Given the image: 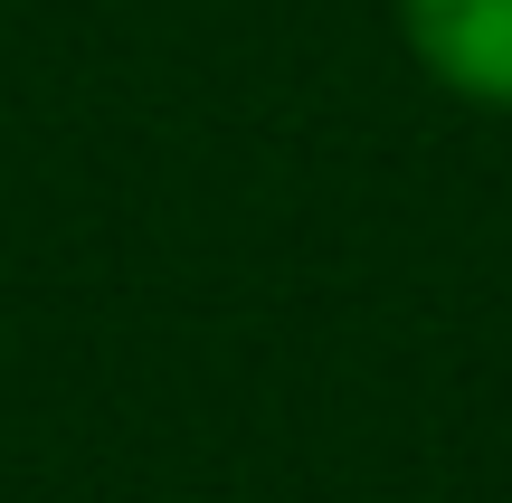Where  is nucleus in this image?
<instances>
[{
    "mask_svg": "<svg viewBox=\"0 0 512 503\" xmlns=\"http://www.w3.org/2000/svg\"><path fill=\"white\" fill-rule=\"evenodd\" d=\"M399 29L446 95L512 114V0H399Z\"/></svg>",
    "mask_w": 512,
    "mask_h": 503,
    "instance_id": "nucleus-1",
    "label": "nucleus"
}]
</instances>
